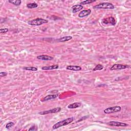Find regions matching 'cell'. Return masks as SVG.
<instances>
[{
    "mask_svg": "<svg viewBox=\"0 0 131 131\" xmlns=\"http://www.w3.org/2000/svg\"><path fill=\"white\" fill-rule=\"evenodd\" d=\"M8 31V28H4V29H0V32L1 33H5Z\"/></svg>",
    "mask_w": 131,
    "mask_h": 131,
    "instance_id": "603a6c76",
    "label": "cell"
},
{
    "mask_svg": "<svg viewBox=\"0 0 131 131\" xmlns=\"http://www.w3.org/2000/svg\"><path fill=\"white\" fill-rule=\"evenodd\" d=\"M58 96V94L48 95H47L46 97H44L42 101H48V100L54 99L55 98H56Z\"/></svg>",
    "mask_w": 131,
    "mask_h": 131,
    "instance_id": "30bf717a",
    "label": "cell"
},
{
    "mask_svg": "<svg viewBox=\"0 0 131 131\" xmlns=\"http://www.w3.org/2000/svg\"><path fill=\"white\" fill-rule=\"evenodd\" d=\"M27 7L30 8V9H32V8H35L38 7L37 4L36 3H29L27 4Z\"/></svg>",
    "mask_w": 131,
    "mask_h": 131,
    "instance_id": "ac0fdd59",
    "label": "cell"
},
{
    "mask_svg": "<svg viewBox=\"0 0 131 131\" xmlns=\"http://www.w3.org/2000/svg\"><path fill=\"white\" fill-rule=\"evenodd\" d=\"M24 69L27 71H37V68L34 67H24Z\"/></svg>",
    "mask_w": 131,
    "mask_h": 131,
    "instance_id": "ffe728a7",
    "label": "cell"
},
{
    "mask_svg": "<svg viewBox=\"0 0 131 131\" xmlns=\"http://www.w3.org/2000/svg\"><path fill=\"white\" fill-rule=\"evenodd\" d=\"M96 1L95 0H86V1H82L80 3V4L82 5H86V4H89L91 3H92L93 2H95Z\"/></svg>",
    "mask_w": 131,
    "mask_h": 131,
    "instance_id": "d6986e66",
    "label": "cell"
},
{
    "mask_svg": "<svg viewBox=\"0 0 131 131\" xmlns=\"http://www.w3.org/2000/svg\"><path fill=\"white\" fill-rule=\"evenodd\" d=\"M14 125H15V123H14V122H9V123H8L6 125V127L7 128V129H10V128L12 127Z\"/></svg>",
    "mask_w": 131,
    "mask_h": 131,
    "instance_id": "7402d4cb",
    "label": "cell"
},
{
    "mask_svg": "<svg viewBox=\"0 0 131 131\" xmlns=\"http://www.w3.org/2000/svg\"><path fill=\"white\" fill-rule=\"evenodd\" d=\"M129 66L128 65H122V64H114L112 67H111L110 70L111 71L113 70H122V69H125L129 67Z\"/></svg>",
    "mask_w": 131,
    "mask_h": 131,
    "instance_id": "8992f818",
    "label": "cell"
},
{
    "mask_svg": "<svg viewBox=\"0 0 131 131\" xmlns=\"http://www.w3.org/2000/svg\"><path fill=\"white\" fill-rule=\"evenodd\" d=\"M83 8V6L81 5H76L72 7V12L73 13H76L79 11Z\"/></svg>",
    "mask_w": 131,
    "mask_h": 131,
    "instance_id": "4fadbf2b",
    "label": "cell"
},
{
    "mask_svg": "<svg viewBox=\"0 0 131 131\" xmlns=\"http://www.w3.org/2000/svg\"><path fill=\"white\" fill-rule=\"evenodd\" d=\"M91 13V10L90 9H88V10H83L81 12H79V17L82 18L85 16H88L90 15Z\"/></svg>",
    "mask_w": 131,
    "mask_h": 131,
    "instance_id": "9c48e42d",
    "label": "cell"
},
{
    "mask_svg": "<svg viewBox=\"0 0 131 131\" xmlns=\"http://www.w3.org/2000/svg\"><path fill=\"white\" fill-rule=\"evenodd\" d=\"M37 58L38 60H50L53 59V57L49 56V55H39V56H37Z\"/></svg>",
    "mask_w": 131,
    "mask_h": 131,
    "instance_id": "8fae6325",
    "label": "cell"
},
{
    "mask_svg": "<svg viewBox=\"0 0 131 131\" xmlns=\"http://www.w3.org/2000/svg\"><path fill=\"white\" fill-rule=\"evenodd\" d=\"M81 105H82V104L80 102H75V103H73V104L69 105H68V108L69 109H76V108L80 107Z\"/></svg>",
    "mask_w": 131,
    "mask_h": 131,
    "instance_id": "9a60e30c",
    "label": "cell"
},
{
    "mask_svg": "<svg viewBox=\"0 0 131 131\" xmlns=\"http://www.w3.org/2000/svg\"><path fill=\"white\" fill-rule=\"evenodd\" d=\"M108 125H110V126H114V127H125L127 126V124L125 123H123L121 122H118V121H111L107 123Z\"/></svg>",
    "mask_w": 131,
    "mask_h": 131,
    "instance_id": "52a82bcc",
    "label": "cell"
},
{
    "mask_svg": "<svg viewBox=\"0 0 131 131\" xmlns=\"http://www.w3.org/2000/svg\"><path fill=\"white\" fill-rule=\"evenodd\" d=\"M48 22V21L46 20L45 19H41V18H37L32 20L29 21L28 22V24L31 26H40V25H43V24L47 23Z\"/></svg>",
    "mask_w": 131,
    "mask_h": 131,
    "instance_id": "3957f363",
    "label": "cell"
},
{
    "mask_svg": "<svg viewBox=\"0 0 131 131\" xmlns=\"http://www.w3.org/2000/svg\"><path fill=\"white\" fill-rule=\"evenodd\" d=\"M59 67L58 65H52L50 66H46V67H43L42 70H55L57 69Z\"/></svg>",
    "mask_w": 131,
    "mask_h": 131,
    "instance_id": "5bb4252c",
    "label": "cell"
},
{
    "mask_svg": "<svg viewBox=\"0 0 131 131\" xmlns=\"http://www.w3.org/2000/svg\"><path fill=\"white\" fill-rule=\"evenodd\" d=\"M104 69V67L100 64H98L93 69V71H97V70H101Z\"/></svg>",
    "mask_w": 131,
    "mask_h": 131,
    "instance_id": "44dd1931",
    "label": "cell"
},
{
    "mask_svg": "<svg viewBox=\"0 0 131 131\" xmlns=\"http://www.w3.org/2000/svg\"><path fill=\"white\" fill-rule=\"evenodd\" d=\"M67 69L71 71H77L81 70L82 68L79 66H68L67 67Z\"/></svg>",
    "mask_w": 131,
    "mask_h": 131,
    "instance_id": "7c38bea8",
    "label": "cell"
},
{
    "mask_svg": "<svg viewBox=\"0 0 131 131\" xmlns=\"http://www.w3.org/2000/svg\"><path fill=\"white\" fill-rule=\"evenodd\" d=\"M94 9H113L115 6L113 4L109 2H103L97 4L93 7Z\"/></svg>",
    "mask_w": 131,
    "mask_h": 131,
    "instance_id": "7a4b0ae2",
    "label": "cell"
},
{
    "mask_svg": "<svg viewBox=\"0 0 131 131\" xmlns=\"http://www.w3.org/2000/svg\"><path fill=\"white\" fill-rule=\"evenodd\" d=\"M61 110V108L60 107H57V108H55L54 109H52L49 110H47V111H43V112H41L39 113L38 114L40 115H47V114H51V113H56L60 112Z\"/></svg>",
    "mask_w": 131,
    "mask_h": 131,
    "instance_id": "5b68a950",
    "label": "cell"
},
{
    "mask_svg": "<svg viewBox=\"0 0 131 131\" xmlns=\"http://www.w3.org/2000/svg\"><path fill=\"white\" fill-rule=\"evenodd\" d=\"M7 73L6 72H2L0 73V76L1 77H4V76H7Z\"/></svg>",
    "mask_w": 131,
    "mask_h": 131,
    "instance_id": "cb8c5ba5",
    "label": "cell"
},
{
    "mask_svg": "<svg viewBox=\"0 0 131 131\" xmlns=\"http://www.w3.org/2000/svg\"><path fill=\"white\" fill-rule=\"evenodd\" d=\"M74 120V118L73 117H70L67 118L66 119H64L62 121H60V122H58L57 123L55 124L53 126V129L55 130L57 129L58 128L60 127H62L63 126H65V125H68L70 124H71V122H73Z\"/></svg>",
    "mask_w": 131,
    "mask_h": 131,
    "instance_id": "6da1fadb",
    "label": "cell"
},
{
    "mask_svg": "<svg viewBox=\"0 0 131 131\" xmlns=\"http://www.w3.org/2000/svg\"><path fill=\"white\" fill-rule=\"evenodd\" d=\"M8 2L11 4H13L16 6H19L21 5L22 1H20V0H15V1H9Z\"/></svg>",
    "mask_w": 131,
    "mask_h": 131,
    "instance_id": "e0dca14e",
    "label": "cell"
},
{
    "mask_svg": "<svg viewBox=\"0 0 131 131\" xmlns=\"http://www.w3.org/2000/svg\"><path fill=\"white\" fill-rule=\"evenodd\" d=\"M37 128L35 127H31L30 129H29V131H35V130H37Z\"/></svg>",
    "mask_w": 131,
    "mask_h": 131,
    "instance_id": "d4e9b609",
    "label": "cell"
},
{
    "mask_svg": "<svg viewBox=\"0 0 131 131\" xmlns=\"http://www.w3.org/2000/svg\"><path fill=\"white\" fill-rule=\"evenodd\" d=\"M121 110V108L120 106H115L108 108L104 111V112L105 114H111L114 113L119 112Z\"/></svg>",
    "mask_w": 131,
    "mask_h": 131,
    "instance_id": "277c9868",
    "label": "cell"
},
{
    "mask_svg": "<svg viewBox=\"0 0 131 131\" xmlns=\"http://www.w3.org/2000/svg\"><path fill=\"white\" fill-rule=\"evenodd\" d=\"M102 23L105 24H111L112 25H115L116 24V21L115 19H114L112 16H111L107 19H105L102 20Z\"/></svg>",
    "mask_w": 131,
    "mask_h": 131,
    "instance_id": "ba28073f",
    "label": "cell"
},
{
    "mask_svg": "<svg viewBox=\"0 0 131 131\" xmlns=\"http://www.w3.org/2000/svg\"><path fill=\"white\" fill-rule=\"evenodd\" d=\"M72 37L71 36H66V37H64L59 38L58 40V41H60V42H65V41H67L72 40Z\"/></svg>",
    "mask_w": 131,
    "mask_h": 131,
    "instance_id": "2e32d148",
    "label": "cell"
}]
</instances>
